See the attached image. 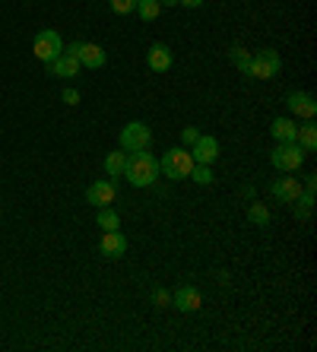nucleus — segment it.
I'll return each mask as SVG.
<instances>
[{
  "mask_svg": "<svg viewBox=\"0 0 317 352\" xmlns=\"http://www.w3.org/2000/svg\"><path fill=\"white\" fill-rule=\"evenodd\" d=\"M124 168H127V153H121V149H118V153H108L105 156V172H108V178H121L124 175Z\"/></svg>",
  "mask_w": 317,
  "mask_h": 352,
  "instance_id": "obj_19",
  "label": "nucleus"
},
{
  "mask_svg": "<svg viewBox=\"0 0 317 352\" xmlns=\"http://www.w3.org/2000/svg\"><path fill=\"white\" fill-rule=\"evenodd\" d=\"M190 168H194V156H190V149H184V146L168 149V153L159 159V175H165V178H171V181L190 178Z\"/></svg>",
  "mask_w": 317,
  "mask_h": 352,
  "instance_id": "obj_2",
  "label": "nucleus"
},
{
  "mask_svg": "<svg viewBox=\"0 0 317 352\" xmlns=\"http://www.w3.org/2000/svg\"><path fill=\"white\" fill-rule=\"evenodd\" d=\"M270 133H273V140H276V143H295L298 124H295L292 118H273V124H270Z\"/></svg>",
  "mask_w": 317,
  "mask_h": 352,
  "instance_id": "obj_15",
  "label": "nucleus"
},
{
  "mask_svg": "<svg viewBox=\"0 0 317 352\" xmlns=\"http://www.w3.org/2000/svg\"><path fill=\"white\" fill-rule=\"evenodd\" d=\"M292 216H295L298 222H305V219L311 216V206H305V204H298V200H292Z\"/></svg>",
  "mask_w": 317,
  "mask_h": 352,
  "instance_id": "obj_27",
  "label": "nucleus"
},
{
  "mask_svg": "<svg viewBox=\"0 0 317 352\" xmlns=\"http://www.w3.org/2000/svg\"><path fill=\"white\" fill-rule=\"evenodd\" d=\"M32 54L41 60V64H51L54 58L64 54V41H61V35H57L54 29H41L32 41Z\"/></svg>",
  "mask_w": 317,
  "mask_h": 352,
  "instance_id": "obj_6",
  "label": "nucleus"
},
{
  "mask_svg": "<svg viewBox=\"0 0 317 352\" xmlns=\"http://www.w3.org/2000/svg\"><path fill=\"white\" fill-rule=\"evenodd\" d=\"M285 105H289V111L295 118H305V121H314V115H317V102L311 92H289Z\"/></svg>",
  "mask_w": 317,
  "mask_h": 352,
  "instance_id": "obj_10",
  "label": "nucleus"
},
{
  "mask_svg": "<svg viewBox=\"0 0 317 352\" xmlns=\"http://www.w3.org/2000/svg\"><path fill=\"white\" fill-rule=\"evenodd\" d=\"M153 305H155V308H168V305H171V292H168V289L155 286L153 289Z\"/></svg>",
  "mask_w": 317,
  "mask_h": 352,
  "instance_id": "obj_24",
  "label": "nucleus"
},
{
  "mask_svg": "<svg viewBox=\"0 0 317 352\" xmlns=\"http://www.w3.org/2000/svg\"><path fill=\"white\" fill-rule=\"evenodd\" d=\"M305 156H308V153H305L298 143H276V149L270 153V162H273L276 172L292 175V172H298L301 165H305Z\"/></svg>",
  "mask_w": 317,
  "mask_h": 352,
  "instance_id": "obj_3",
  "label": "nucleus"
},
{
  "mask_svg": "<svg viewBox=\"0 0 317 352\" xmlns=\"http://www.w3.org/2000/svg\"><path fill=\"white\" fill-rule=\"evenodd\" d=\"M171 305H175L178 311L190 314V311H200L204 298H200V292H197L194 286H178L175 289V295H171Z\"/></svg>",
  "mask_w": 317,
  "mask_h": 352,
  "instance_id": "obj_11",
  "label": "nucleus"
},
{
  "mask_svg": "<svg viewBox=\"0 0 317 352\" xmlns=\"http://www.w3.org/2000/svg\"><path fill=\"white\" fill-rule=\"evenodd\" d=\"M111 10L118 13V16H127V13L137 10V0H111Z\"/></svg>",
  "mask_w": 317,
  "mask_h": 352,
  "instance_id": "obj_25",
  "label": "nucleus"
},
{
  "mask_svg": "<svg viewBox=\"0 0 317 352\" xmlns=\"http://www.w3.org/2000/svg\"><path fill=\"white\" fill-rule=\"evenodd\" d=\"M153 143V131H149V124L143 121H131L121 127V149L124 153H140V149H149Z\"/></svg>",
  "mask_w": 317,
  "mask_h": 352,
  "instance_id": "obj_5",
  "label": "nucleus"
},
{
  "mask_svg": "<svg viewBox=\"0 0 317 352\" xmlns=\"http://www.w3.org/2000/svg\"><path fill=\"white\" fill-rule=\"evenodd\" d=\"M190 156H194V165H212L219 159V140L210 133H200V140L190 146Z\"/></svg>",
  "mask_w": 317,
  "mask_h": 352,
  "instance_id": "obj_9",
  "label": "nucleus"
},
{
  "mask_svg": "<svg viewBox=\"0 0 317 352\" xmlns=\"http://www.w3.org/2000/svg\"><path fill=\"white\" fill-rule=\"evenodd\" d=\"M228 54H232V60H235L238 70H241V74L248 76V64H251V54H248V51H244L241 45H232V51H228Z\"/></svg>",
  "mask_w": 317,
  "mask_h": 352,
  "instance_id": "obj_23",
  "label": "nucleus"
},
{
  "mask_svg": "<svg viewBox=\"0 0 317 352\" xmlns=\"http://www.w3.org/2000/svg\"><path fill=\"white\" fill-rule=\"evenodd\" d=\"M171 64H175V54H171V48L165 41H153L146 48V67L153 74H168Z\"/></svg>",
  "mask_w": 317,
  "mask_h": 352,
  "instance_id": "obj_8",
  "label": "nucleus"
},
{
  "mask_svg": "<svg viewBox=\"0 0 317 352\" xmlns=\"http://www.w3.org/2000/svg\"><path fill=\"white\" fill-rule=\"evenodd\" d=\"M70 58L80 60V67H89V70H96V67H105L108 54L102 45H89V41H70V48H64Z\"/></svg>",
  "mask_w": 317,
  "mask_h": 352,
  "instance_id": "obj_7",
  "label": "nucleus"
},
{
  "mask_svg": "<svg viewBox=\"0 0 317 352\" xmlns=\"http://www.w3.org/2000/svg\"><path fill=\"white\" fill-rule=\"evenodd\" d=\"M178 7H187V10H197V7H204V0H178Z\"/></svg>",
  "mask_w": 317,
  "mask_h": 352,
  "instance_id": "obj_30",
  "label": "nucleus"
},
{
  "mask_svg": "<svg viewBox=\"0 0 317 352\" xmlns=\"http://www.w3.org/2000/svg\"><path fill=\"white\" fill-rule=\"evenodd\" d=\"M96 226L105 232H114V229H121V216H118V210H111V206H98Z\"/></svg>",
  "mask_w": 317,
  "mask_h": 352,
  "instance_id": "obj_18",
  "label": "nucleus"
},
{
  "mask_svg": "<svg viewBox=\"0 0 317 352\" xmlns=\"http://www.w3.org/2000/svg\"><path fill=\"white\" fill-rule=\"evenodd\" d=\"M190 178H194L200 188H210L212 181H216V178H212V168H210V165H194V168H190Z\"/></svg>",
  "mask_w": 317,
  "mask_h": 352,
  "instance_id": "obj_22",
  "label": "nucleus"
},
{
  "mask_svg": "<svg viewBox=\"0 0 317 352\" xmlns=\"http://www.w3.org/2000/svg\"><path fill=\"white\" fill-rule=\"evenodd\" d=\"M162 7H178V0H159Z\"/></svg>",
  "mask_w": 317,
  "mask_h": 352,
  "instance_id": "obj_31",
  "label": "nucleus"
},
{
  "mask_svg": "<svg viewBox=\"0 0 317 352\" xmlns=\"http://www.w3.org/2000/svg\"><path fill=\"white\" fill-rule=\"evenodd\" d=\"M124 178L131 181L133 188H149L159 178V159L149 153V149H140L127 156V168H124Z\"/></svg>",
  "mask_w": 317,
  "mask_h": 352,
  "instance_id": "obj_1",
  "label": "nucleus"
},
{
  "mask_svg": "<svg viewBox=\"0 0 317 352\" xmlns=\"http://www.w3.org/2000/svg\"><path fill=\"white\" fill-rule=\"evenodd\" d=\"M51 74H54V76H76V74H80V60H76V58H70V54H67V51H64V54H61V58H54V60H51Z\"/></svg>",
  "mask_w": 317,
  "mask_h": 352,
  "instance_id": "obj_16",
  "label": "nucleus"
},
{
  "mask_svg": "<svg viewBox=\"0 0 317 352\" xmlns=\"http://www.w3.org/2000/svg\"><path fill=\"white\" fill-rule=\"evenodd\" d=\"M270 190H273V197H276L279 204H292V200H298L301 184H298V178H276L270 184Z\"/></svg>",
  "mask_w": 317,
  "mask_h": 352,
  "instance_id": "obj_14",
  "label": "nucleus"
},
{
  "mask_svg": "<svg viewBox=\"0 0 317 352\" xmlns=\"http://www.w3.org/2000/svg\"><path fill=\"white\" fill-rule=\"evenodd\" d=\"M305 190H308V194L317 190V175H305Z\"/></svg>",
  "mask_w": 317,
  "mask_h": 352,
  "instance_id": "obj_29",
  "label": "nucleus"
},
{
  "mask_svg": "<svg viewBox=\"0 0 317 352\" xmlns=\"http://www.w3.org/2000/svg\"><path fill=\"white\" fill-rule=\"evenodd\" d=\"M98 251H102L105 257H124V254H127V238L121 235V229L105 232V235H102V241H98Z\"/></svg>",
  "mask_w": 317,
  "mask_h": 352,
  "instance_id": "obj_13",
  "label": "nucleus"
},
{
  "mask_svg": "<svg viewBox=\"0 0 317 352\" xmlns=\"http://www.w3.org/2000/svg\"><path fill=\"white\" fill-rule=\"evenodd\" d=\"M114 194H118L114 181L105 178V181H96V184H89V190H86V200H89L92 206H111L114 204Z\"/></svg>",
  "mask_w": 317,
  "mask_h": 352,
  "instance_id": "obj_12",
  "label": "nucleus"
},
{
  "mask_svg": "<svg viewBox=\"0 0 317 352\" xmlns=\"http://www.w3.org/2000/svg\"><path fill=\"white\" fill-rule=\"evenodd\" d=\"M248 219H251L254 226L267 229V226H270V210L263 204H251V206H248Z\"/></svg>",
  "mask_w": 317,
  "mask_h": 352,
  "instance_id": "obj_21",
  "label": "nucleus"
},
{
  "mask_svg": "<svg viewBox=\"0 0 317 352\" xmlns=\"http://www.w3.org/2000/svg\"><path fill=\"white\" fill-rule=\"evenodd\" d=\"M295 143H298L305 153H314L317 149V124L314 121H305L298 127V133H295Z\"/></svg>",
  "mask_w": 317,
  "mask_h": 352,
  "instance_id": "obj_17",
  "label": "nucleus"
},
{
  "mask_svg": "<svg viewBox=\"0 0 317 352\" xmlns=\"http://www.w3.org/2000/svg\"><path fill=\"white\" fill-rule=\"evenodd\" d=\"M279 67H283V60H279L276 51H273V48H261L257 54H251L248 76H254V80H273V76L279 74Z\"/></svg>",
  "mask_w": 317,
  "mask_h": 352,
  "instance_id": "obj_4",
  "label": "nucleus"
},
{
  "mask_svg": "<svg viewBox=\"0 0 317 352\" xmlns=\"http://www.w3.org/2000/svg\"><path fill=\"white\" fill-rule=\"evenodd\" d=\"M137 13L143 23H153V19L162 13V3H159V0H137Z\"/></svg>",
  "mask_w": 317,
  "mask_h": 352,
  "instance_id": "obj_20",
  "label": "nucleus"
},
{
  "mask_svg": "<svg viewBox=\"0 0 317 352\" xmlns=\"http://www.w3.org/2000/svg\"><path fill=\"white\" fill-rule=\"evenodd\" d=\"M61 98H64L67 105H76V102H80V92H76V89H74V86H67V89H64V92H61Z\"/></svg>",
  "mask_w": 317,
  "mask_h": 352,
  "instance_id": "obj_28",
  "label": "nucleus"
},
{
  "mask_svg": "<svg viewBox=\"0 0 317 352\" xmlns=\"http://www.w3.org/2000/svg\"><path fill=\"white\" fill-rule=\"evenodd\" d=\"M197 140H200V131H197V127H184V131H181V143H184V146H194Z\"/></svg>",
  "mask_w": 317,
  "mask_h": 352,
  "instance_id": "obj_26",
  "label": "nucleus"
}]
</instances>
